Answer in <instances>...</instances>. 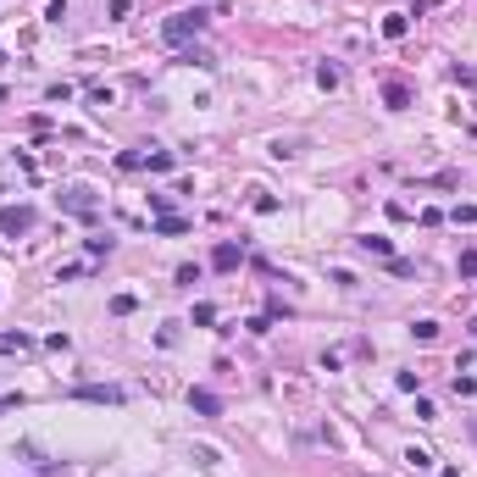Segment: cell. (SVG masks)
Wrapping results in <instances>:
<instances>
[{
    "mask_svg": "<svg viewBox=\"0 0 477 477\" xmlns=\"http://www.w3.org/2000/svg\"><path fill=\"white\" fill-rule=\"evenodd\" d=\"M0 106H6V89H0Z\"/></svg>",
    "mask_w": 477,
    "mask_h": 477,
    "instance_id": "603a6c76",
    "label": "cell"
},
{
    "mask_svg": "<svg viewBox=\"0 0 477 477\" xmlns=\"http://www.w3.org/2000/svg\"><path fill=\"white\" fill-rule=\"evenodd\" d=\"M355 244H361L366 255H378V261H394V244H389L383 234H366V239H355Z\"/></svg>",
    "mask_w": 477,
    "mask_h": 477,
    "instance_id": "8992f818",
    "label": "cell"
},
{
    "mask_svg": "<svg viewBox=\"0 0 477 477\" xmlns=\"http://www.w3.org/2000/svg\"><path fill=\"white\" fill-rule=\"evenodd\" d=\"M206 22H211V11H200V6H194V11H178V17L161 22V39H166V45H189Z\"/></svg>",
    "mask_w": 477,
    "mask_h": 477,
    "instance_id": "6da1fadb",
    "label": "cell"
},
{
    "mask_svg": "<svg viewBox=\"0 0 477 477\" xmlns=\"http://www.w3.org/2000/svg\"><path fill=\"white\" fill-rule=\"evenodd\" d=\"M411 34V11H394V17H383V39H405Z\"/></svg>",
    "mask_w": 477,
    "mask_h": 477,
    "instance_id": "52a82bcc",
    "label": "cell"
},
{
    "mask_svg": "<svg viewBox=\"0 0 477 477\" xmlns=\"http://www.w3.org/2000/svg\"><path fill=\"white\" fill-rule=\"evenodd\" d=\"M134 306H139V300H134V294H111V311H117V317H128V311H134Z\"/></svg>",
    "mask_w": 477,
    "mask_h": 477,
    "instance_id": "e0dca14e",
    "label": "cell"
},
{
    "mask_svg": "<svg viewBox=\"0 0 477 477\" xmlns=\"http://www.w3.org/2000/svg\"><path fill=\"white\" fill-rule=\"evenodd\" d=\"M211 322H217V306H211V300H200V306H194V327H211Z\"/></svg>",
    "mask_w": 477,
    "mask_h": 477,
    "instance_id": "4fadbf2b",
    "label": "cell"
},
{
    "mask_svg": "<svg viewBox=\"0 0 477 477\" xmlns=\"http://www.w3.org/2000/svg\"><path fill=\"white\" fill-rule=\"evenodd\" d=\"M239 261H244L239 244H217V250H211V266H217V272H239Z\"/></svg>",
    "mask_w": 477,
    "mask_h": 477,
    "instance_id": "277c9868",
    "label": "cell"
},
{
    "mask_svg": "<svg viewBox=\"0 0 477 477\" xmlns=\"http://www.w3.org/2000/svg\"><path fill=\"white\" fill-rule=\"evenodd\" d=\"M461 278H477V250H461Z\"/></svg>",
    "mask_w": 477,
    "mask_h": 477,
    "instance_id": "d6986e66",
    "label": "cell"
},
{
    "mask_svg": "<svg viewBox=\"0 0 477 477\" xmlns=\"http://www.w3.org/2000/svg\"><path fill=\"white\" fill-rule=\"evenodd\" d=\"M383 100H389V111H405L411 106V89L405 83H383Z\"/></svg>",
    "mask_w": 477,
    "mask_h": 477,
    "instance_id": "ba28073f",
    "label": "cell"
},
{
    "mask_svg": "<svg viewBox=\"0 0 477 477\" xmlns=\"http://www.w3.org/2000/svg\"><path fill=\"white\" fill-rule=\"evenodd\" d=\"M83 250H89V255L100 261V255H111V239H83Z\"/></svg>",
    "mask_w": 477,
    "mask_h": 477,
    "instance_id": "2e32d148",
    "label": "cell"
},
{
    "mask_svg": "<svg viewBox=\"0 0 477 477\" xmlns=\"http://www.w3.org/2000/svg\"><path fill=\"white\" fill-rule=\"evenodd\" d=\"M317 83H322V89H339V67H333V62H322V67H317Z\"/></svg>",
    "mask_w": 477,
    "mask_h": 477,
    "instance_id": "5bb4252c",
    "label": "cell"
},
{
    "mask_svg": "<svg viewBox=\"0 0 477 477\" xmlns=\"http://www.w3.org/2000/svg\"><path fill=\"white\" fill-rule=\"evenodd\" d=\"M455 394L472 399V394H477V378H461V372H455Z\"/></svg>",
    "mask_w": 477,
    "mask_h": 477,
    "instance_id": "ac0fdd59",
    "label": "cell"
},
{
    "mask_svg": "<svg viewBox=\"0 0 477 477\" xmlns=\"http://www.w3.org/2000/svg\"><path fill=\"white\" fill-rule=\"evenodd\" d=\"M0 62H6V56H0Z\"/></svg>",
    "mask_w": 477,
    "mask_h": 477,
    "instance_id": "cb8c5ba5",
    "label": "cell"
},
{
    "mask_svg": "<svg viewBox=\"0 0 477 477\" xmlns=\"http://www.w3.org/2000/svg\"><path fill=\"white\" fill-rule=\"evenodd\" d=\"M472 339H477V317H472Z\"/></svg>",
    "mask_w": 477,
    "mask_h": 477,
    "instance_id": "7402d4cb",
    "label": "cell"
},
{
    "mask_svg": "<svg viewBox=\"0 0 477 477\" xmlns=\"http://www.w3.org/2000/svg\"><path fill=\"white\" fill-rule=\"evenodd\" d=\"M145 166H150V172H172V166H178V156H172V150H156V145H150Z\"/></svg>",
    "mask_w": 477,
    "mask_h": 477,
    "instance_id": "30bf717a",
    "label": "cell"
},
{
    "mask_svg": "<svg viewBox=\"0 0 477 477\" xmlns=\"http://www.w3.org/2000/svg\"><path fill=\"white\" fill-rule=\"evenodd\" d=\"M450 217H455V222H467V228H472V222H477V206H455V211H450Z\"/></svg>",
    "mask_w": 477,
    "mask_h": 477,
    "instance_id": "ffe728a7",
    "label": "cell"
},
{
    "mask_svg": "<svg viewBox=\"0 0 477 477\" xmlns=\"http://www.w3.org/2000/svg\"><path fill=\"white\" fill-rule=\"evenodd\" d=\"M62 211H73V217H94V211H100V200H94V189H67V194H62Z\"/></svg>",
    "mask_w": 477,
    "mask_h": 477,
    "instance_id": "3957f363",
    "label": "cell"
},
{
    "mask_svg": "<svg viewBox=\"0 0 477 477\" xmlns=\"http://www.w3.org/2000/svg\"><path fill=\"white\" fill-rule=\"evenodd\" d=\"M28 228H34V206H0V234L6 239L28 234Z\"/></svg>",
    "mask_w": 477,
    "mask_h": 477,
    "instance_id": "7a4b0ae2",
    "label": "cell"
},
{
    "mask_svg": "<svg viewBox=\"0 0 477 477\" xmlns=\"http://www.w3.org/2000/svg\"><path fill=\"white\" fill-rule=\"evenodd\" d=\"M405 461H411V467H416V472H427V467H433V455H427V450H416V444H411V450H405Z\"/></svg>",
    "mask_w": 477,
    "mask_h": 477,
    "instance_id": "9a60e30c",
    "label": "cell"
},
{
    "mask_svg": "<svg viewBox=\"0 0 477 477\" xmlns=\"http://www.w3.org/2000/svg\"><path fill=\"white\" fill-rule=\"evenodd\" d=\"M411 339H416V344H433V339H439V322H411Z\"/></svg>",
    "mask_w": 477,
    "mask_h": 477,
    "instance_id": "7c38bea8",
    "label": "cell"
},
{
    "mask_svg": "<svg viewBox=\"0 0 477 477\" xmlns=\"http://www.w3.org/2000/svg\"><path fill=\"white\" fill-rule=\"evenodd\" d=\"M156 234H161V239H178V234H189V222L166 211V217H156Z\"/></svg>",
    "mask_w": 477,
    "mask_h": 477,
    "instance_id": "9c48e42d",
    "label": "cell"
},
{
    "mask_svg": "<svg viewBox=\"0 0 477 477\" xmlns=\"http://www.w3.org/2000/svg\"><path fill=\"white\" fill-rule=\"evenodd\" d=\"M45 17H50V22H62V17H67V0H50V6H45Z\"/></svg>",
    "mask_w": 477,
    "mask_h": 477,
    "instance_id": "44dd1931",
    "label": "cell"
},
{
    "mask_svg": "<svg viewBox=\"0 0 477 477\" xmlns=\"http://www.w3.org/2000/svg\"><path fill=\"white\" fill-rule=\"evenodd\" d=\"M78 399H94V405H100V399H106V405H122V389H94V383H89V389H78Z\"/></svg>",
    "mask_w": 477,
    "mask_h": 477,
    "instance_id": "8fae6325",
    "label": "cell"
},
{
    "mask_svg": "<svg viewBox=\"0 0 477 477\" xmlns=\"http://www.w3.org/2000/svg\"><path fill=\"white\" fill-rule=\"evenodd\" d=\"M189 411H200V416H222V399L211 394V389H189Z\"/></svg>",
    "mask_w": 477,
    "mask_h": 477,
    "instance_id": "5b68a950",
    "label": "cell"
}]
</instances>
